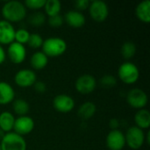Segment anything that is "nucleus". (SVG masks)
Instances as JSON below:
<instances>
[{"label": "nucleus", "mask_w": 150, "mask_h": 150, "mask_svg": "<svg viewBox=\"0 0 150 150\" xmlns=\"http://www.w3.org/2000/svg\"><path fill=\"white\" fill-rule=\"evenodd\" d=\"M2 15L4 20L11 22H19L26 16V8L25 4L17 0L5 2L2 7Z\"/></svg>", "instance_id": "nucleus-1"}, {"label": "nucleus", "mask_w": 150, "mask_h": 150, "mask_svg": "<svg viewBox=\"0 0 150 150\" xmlns=\"http://www.w3.org/2000/svg\"><path fill=\"white\" fill-rule=\"evenodd\" d=\"M42 52L48 57H57L65 53L67 49L66 41L59 37L46 39L42 44Z\"/></svg>", "instance_id": "nucleus-2"}, {"label": "nucleus", "mask_w": 150, "mask_h": 150, "mask_svg": "<svg viewBox=\"0 0 150 150\" xmlns=\"http://www.w3.org/2000/svg\"><path fill=\"white\" fill-rule=\"evenodd\" d=\"M1 150H26V142L23 136L10 132L4 134L0 142Z\"/></svg>", "instance_id": "nucleus-3"}, {"label": "nucleus", "mask_w": 150, "mask_h": 150, "mask_svg": "<svg viewBox=\"0 0 150 150\" xmlns=\"http://www.w3.org/2000/svg\"><path fill=\"white\" fill-rule=\"evenodd\" d=\"M118 76L120 79L127 84L134 83L140 77V71L138 67L130 62L122 63L118 69Z\"/></svg>", "instance_id": "nucleus-4"}, {"label": "nucleus", "mask_w": 150, "mask_h": 150, "mask_svg": "<svg viewBox=\"0 0 150 150\" xmlns=\"http://www.w3.org/2000/svg\"><path fill=\"white\" fill-rule=\"evenodd\" d=\"M126 144L134 150L140 149L146 140L145 134L142 129L137 127L136 126H133L129 127L125 134Z\"/></svg>", "instance_id": "nucleus-5"}, {"label": "nucleus", "mask_w": 150, "mask_h": 150, "mask_svg": "<svg viewBox=\"0 0 150 150\" xmlns=\"http://www.w3.org/2000/svg\"><path fill=\"white\" fill-rule=\"evenodd\" d=\"M90 15L96 22L105 21L109 14L108 5L105 2L101 0H93L90 2L89 5Z\"/></svg>", "instance_id": "nucleus-6"}, {"label": "nucleus", "mask_w": 150, "mask_h": 150, "mask_svg": "<svg viewBox=\"0 0 150 150\" xmlns=\"http://www.w3.org/2000/svg\"><path fill=\"white\" fill-rule=\"evenodd\" d=\"M148 96L146 92L139 88H134L129 91L127 96V101L133 108L141 110L148 104Z\"/></svg>", "instance_id": "nucleus-7"}, {"label": "nucleus", "mask_w": 150, "mask_h": 150, "mask_svg": "<svg viewBox=\"0 0 150 150\" xmlns=\"http://www.w3.org/2000/svg\"><path fill=\"white\" fill-rule=\"evenodd\" d=\"M75 86L79 93L90 94L95 90L97 86V81L93 76L89 74H84L80 76L76 79Z\"/></svg>", "instance_id": "nucleus-8"}, {"label": "nucleus", "mask_w": 150, "mask_h": 150, "mask_svg": "<svg viewBox=\"0 0 150 150\" xmlns=\"http://www.w3.org/2000/svg\"><path fill=\"white\" fill-rule=\"evenodd\" d=\"M16 84L22 88H27L33 86L37 81L36 74L33 70L29 69H24L18 71L14 76Z\"/></svg>", "instance_id": "nucleus-9"}, {"label": "nucleus", "mask_w": 150, "mask_h": 150, "mask_svg": "<svg viewBox=\"0 0 150 150\" xmlns=\"http://www.w3.org/2000/svg\"><path fill=\"white\" fill-rule=\"evenodd\" d=\"M34 128V121L29 116H19L18 118L15 119L14 123V133L24 136L30 134Z\"/></svg>", "instance_id": "nucleus-10"}, {"label": "nucleus", "mask_w": 150, "mask_h": 150, "mask_svg": "<svg viewBox=\"0 0 150 150\" xmlns=\"http://www.w3.org/2000/svg\"><path fill=\"white\" fill-rule=\"evenodd\" d=\"M105 142L110 150H122L126 145L125 134L119 129L112 130L107 134Z\"/></svg>", "instance_id": "nucleus-11"}, {"label": "nucleus", "mask_w": 150, "mask_h": 150, "mask_svg": "<svg viewBox=\"0 0 150 150\" xmlns=\"http://www.w3.org/2000/svg\"><path fill=\"white\" fill-rule=\"evenodd\" d=\"M53 105L57 112L62 113H67L71 112L75 107V101L69 95L60 94L54 97Z\"/></svg>", "instance_id": "nucleus-12"}, {"label": "nucleus", "mask_w": 150, "mask_h": 150, "mask_svg": "<svg viewBox=\"0 0 150 150\" xmlns=\"http://www.w3.org/2000/svg\"><path fill=\"white\" fill-rule=\"evenodd\" d=\"M7 54L10 60L16 64L23 62L26 56V49L24 45L13 41L9 45L7 49Z\"/></svg>", "instance_id": "nucleus-13"}, {"label": "nucleus", "mask_w": 150, "mask_h": 150, "mask_svg": "<svg viewBox=\"0 0 150 150\" xmlns=\"http://www.w3.org/2000/svg\"><path fill=\"white\" fill-rule=\"evenodd\" d=\"M15 28L11 23L3 19L0 20V45H10L14 41Z\"/></svg>", "instance_id": "nucleus-14"}, {"label": "nucleus", "mask_w": 150, "mask_h": 150, "mask_svg": "<svg viewBox=\"0 0 150 150\" xmlns=\"http://www.w3.org/2000/svg\"><path fill=\"white\" fill-rule=\"evenodd\" d=\"M63 19H65L66 23L69 25L75 27V28L81 27L85 24V17L79 11H75V10L69 11L65 14V17Z\"/></svg>", "instance_id": "nucleus-15"}, {"label": "nucleus", "mask_w": 150, "mask_h": 150, "mask_svg": "<svg viewBox=\"0 0 150 150\" xmlns=\"http://www.w3.org/2000/svg\"><path fill=\"white\" fill-rule=\"evenodd\" d=\"M15 91L11 84L0 82V105H6L14 100Z\"/></svg>", "instance_id": "nucleus-16"}, {"label": "nucleus", "mask_w": 150, "mask_h": 150, "mask_svg": "<svg viewBox=\"0 0 150 150\" xmlns=\"http://www.w3.org/2000/svg\"><path fill=\"white\" fill-rule=\"evenodd\" d=\"M135 14L137 18L144 22H150V1L149 0H143L138 4L135 9Z\"/></svg>", "instance_id": "nucleus-17"}, {"label": "nucleus", "mask_w": 150, "mask_h": 150, "mask_svg": "<svg viewBox=\"0 0 150 150\" xmlns=\"http://www.w3.org/2000/svg\"><path fill=\"white\" fill-rule=\"evenodd\" d=\"M134 122L136 127L144 130L150 127V112L147 109H141L134 115Z\"/></svg>", "instance_id": "nucleus-18"}, {"label": "nucleus", "mask_w": 150, "mask_h": 150, "mask_svg": "<svg viewBox=\"0 0 150 150\" xmlns=\"http://www.w3.org/2000/svg\"><path fill=\"white\" fill-rule=\"evenodd\" d=\"M96 110H97L96 105L92 102L88 101V102H84L80 105L77 111V114L82 120H87L94 116Z\"/></svg>", "instance_id": "nucleus-19"}, {"label": "nucleus", "mask_w": 150, "mask_h": 150, "mask_svg": "<svg viewBox=\"0 0 150 150\" xmlns=\"http://www.w3.org/2000/svg\"><path fill=\"white\" fill-rule=\"evenodd\" d=\"M15 118L10 112L0 113V129L4 133H10L14 127Z\"/></svg>", "instance_id": "nucleus-20"}, {"label": "nucleus", "mask_w": 150, "mask_h": 150, "mask_svg": "<svg viewBox=\"0 0 150 150\" xmlns=\"http://www.w3.org/2000/svg\"><path fill=\"white\" fill-rule=\"evenodd\" d=\"M30 62L34 69L40 70L44 69L47 65L48 57L42 51H37L32 55Z\"/></svg>", "instance_id": "nucleus-21"}, {"label": "nucleus", "mask_w": 150, "mask_h": 150, "mask_svg": "<svg viewBox=\"0 0 150 150\" xmlns=\"http://www.w3.org/2000/svg\"><path fill=\"white\" fill-rule=\"evenodd\" d=\"M45 11L48 17L60 14L62 10V4L59 0H46L45 3Z\"/></svg>", "instance_id": "nucleus-22"}, {"label": "nucleus", "mask_w": 150, "mask_h": 150, "mask_svg": "<svg viewBox=\"0 0 150 150\" xmlns=\"http://www.w3.org/2000/svg\"><path fill=\"white\" fill-rule=\"evenodd\" d=\"M12 108H13L14 112L19 116H25L29 112V110H30L29 104L25 100L21 99V98H18L13 101Z\"/></svg>", "instance_id": "nucleus-23"}, {"label": "nucleus", "mask_w": 150, "mask_h": 150, "mask_svg": "<svg viewBox=\"0 0 150 150\" xmlns=\"http://www.w3.org/2000/svg\"><path fill=\"white\" fill-rule=\"evenodd\" d=\"M120 52L125 59H131L136 53V45L133 41H126L122 45Z\"/></svg>", "instance_id": "nucleus-24"}, {"label": "nucleus", "mask_w": 150, "mask_h": 150, "mask_svg": "<svg viewBox=\"0 0 150 150\" xmlns=\"http://www.w3.org/2000/svg\"><path fill=\"white\" fill-rule=\"evenodd\" d=\"M45 21L46 16L41 11H34L28 18V22L34 26H40L45 23Z\"/></svg>", "instance_id": "nucleus-25"}, {"label": "nucleus", "mask_w": 150, "mask_h": 150, "mask_svg": "<svg viewBox=\"0 0 150 150\" xmlns=\"http://www.w3.org/2000/svg\"><path fill=\"white\" fill-rule=\"evenodd\" d=\"M29 36H30V33L24 28H20L16 30L15 32V38H14V41L19 43V44H26L28 40H29Z\"/></svg>", "instance_id": "nucleus-26"}, {"label": "nucleus", "mask_w": 150, "mask_h": 150, "mask_svg": "<svg viewBox=\"0 0 150 150\" xmlns=\"http://www.w3.org/2000/svg\"><path fill=\"white\" fill-rule=\"evenodd\" d=\"M43 38L40 36V34L39 33H30V36H29V40L27 41L26 44H28V46L32 48H39V47H42V44H43Z\"/></svg>", "instance_id": "nucleus-27"}, {"label": "nucleus", "mask_w": 150, "mask_h": 150, "mask_svg": "<svg viewBox=\"0 0 150 150\" xmlns=\"http://www.w3.org/2000/svg\"><path fill=\"white\" fill-rule=\"evenodd\" d=\"M117 84V80L112 75H105L100 79V85L105 89L112 88Z\"/></svg>", "instance_id": "nucleus-28"}, {"label": "nucleus", "mask_w": 150, "mask_h": 150, "mask_svg": "<svg viewBox=\"0 0 150 150\" xmlns=\"http://www.w3.org/2000/svg\"><path fill=\"white\" fill-rule=\"evenodd\" d=\"M46 0H25V6L32 9V10H38L44 7Z\"/></svg>", "instance_id": "nucleus-29"}, {"label": "nucleus", "mask_w": 150, "mask_h": 150, "mask_svg": "<svg viewBox=\"0 0 150 150\" xmlns=\"http://www.w3.org/2000/svg\"><path fill=\"white\" fill-rule=\"evenodd\" d=\"M63 22H64V19L60 14L49 17V18H48V25L54 28L60 27L63 24Z\"/></svg>", "instance_id": "nucleus-30"}, {"label": "nucleus", "mask_w": 150, "mask_h": 150, "mask_svg": "<svg viewBox=\"0 0 150 150\" xmlns=\"http://www.w3.org/2000/svg\"><path fill=\"white\" fill-rule=\"evenodd\" d=\"M75 5L77 10H80V11L85 10V9L89 8L90 1L89 0H76L75 3Z\"/></svg>", "instance_id": "nucleus-31"}, {"label": "nucleus", "mask_w": 150, "mask_h": 150, "mask_svg": "<svg viewBox=\"0 0 150 150\" xmlns=\"http://www.w3.org/2000/svg\"><path fill=\"white\" fill-rule=\"evenodd\" d=\"M33 86H34V90L39 93H44L47 90L46 83L41 81H36Z\"/></svg>", "instance_id": "nucleus-32"}, {"label": "nucleus", "mask_w": 150, "mask_h": 150, "mask_svg": "<svg viewBox=\"0 0 150 150\" xmlns=\"http://www.w3.org/2000/svg\"><path fill=\"white\" fill-rule=\"evenodd\" d=\"M109 125H110L112 130H116V129H118V127H120V121H119V120H117V119H112V120H110Z\"/></svg>", "instance_id": "nucleus-33"}, {"label": "nucleus", "mask_w": 150, "mask_h": 150, "mask_svg": "<svg viewBox=\"0 0 150 150\" xmlns=\"http://www.w3.org/2000/svg\"><path fill=\"white\" fill-rule=\"evenodd\" d=\"M5 58H6L5 51H4V49L3 48V47L0 45V65L5 61Z\"/></svg>", "instance_id": "nucleus-34"}, {"label": "nucleus", "mask_w": 150, "mask_h": 150, "mask_svg": "<svg viewBox=\"0 0 150 150\" xmlns=\"http://www.w3.org/2000/svg\"><path fill=\"white\" fill-rule=\"evenodd\" d=\"M0 150H1V147H0Z\"/></svg>", "instance_id": "nucleus-35"}]
</instances>
